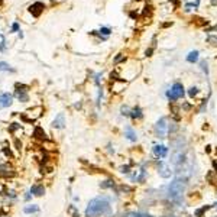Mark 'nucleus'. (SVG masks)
Listing matches in <instances>:
<instances>
[{"label": "nucleus", "instance_id": "f257e3e1", "mask_svg": "<svg viewBox=\"0 0 217 217\" xmlns=\"http://www.w3.org/2000/svg\"><path fill=\"white\" fill-rule=\"evenodd\" d=\"M187 184L188 181L175 177L168 185L162 187V197L165 198L168 204L172 205V207H181L182 205L185 191H187Z\"/></svg>", "mask_w": 217, "mask_h": 217}, {"label": "nucleus", "instance_id": "f03ea898", "mask_svg": "<svg viewBox=\"0 0 217 217\" xmlns=\"http://www.w3.org/2000/svg\"><path fill=\"white\" fill-rule=\"evenodd\" d=\"M112 213V200L107 196H97L88 201L85 207V217H100L108 216Z\"/></svg>", "mask_w": 217, "mask_h": 217}, {"label": "nucleus", "instance_id": "7ed1b4c3", "mask_svg": "<svg viewBox=\"0 0 217 217\" xmlns=\"http://www.w3.org/2000/svg\"><path fill=\"white\" fill-rule=\"evenodd\" d=\"M154 165L156 168V174L161 178H164V180H169L174 175V169H172V167L167 161H164V159H155Z\"/></svg>", "mask_w": 217, "mask_h": 217}, {"label": "nucleus", "instance_id": "20e7f679", "mask_svg": "<svg viewBox=\"0 0 217 217\" xmlns=\"http://www.w3.org/2000/svg\"><path fill=\"white\" fill-rule=\"evenodd\" d=\"M165 96H167V99L171 103H175L177 100H180V99H182L184 96H185V88H184V85L181 83H174L169 87V90H167L165 91Z\"/></svg>", "mask_w": 217, "mask_h": 217}, {"label": "nucleus", "instance_id": "39448f33", "mask_svg": "<svg viewBox=\"0 0 217 217\" xmlns=\"http://www.w3.org/2000/svg\"><path fill=\"white\" fill-rule=\"evenodd\" d=\"M168 125H169V120H168L167 116L159 117L158 120L155 122L154 125V133L155 138L158 139H165L168 135Z\"/></svg>", "mask_w": 217, "mask_h": 217}, {"label": "nucleus", "instance_id": "423d86ee", "mask_svg": "<svg viewBox=\"0 0 217 217\" xmlns=\"http://www.w3.org/2000/svg\"><path fill=\"white\" fill-rule=\"evenodd\" d=\"M169 154V148L164 143H155L152 146V155L155 156V159H164L167 158Z\"/></svg>", "mask_w": 217, "mask_h": 217}, {"label": "nucleus", "instance_id": "0eeeda50", "mask_svg": "<svg viewBox=\"0 0 217 217\" xmlns=\"http://www.w3.org/2000/svg\"><path fill=\"white\" fill-rule=\"evenodd\" d=\"M15 97H16L19 101H22V103L28 101V100H29V96H28V87H26V85H23V84H16Z\"/></svg>", "mask_w": 217, "mask_h": 217}, {"label": "nucleus", "instance_id": "6e6552de", "mask_svg": "<svg viewBox=\"0 0 217 217\" xmlns=\"http://www.w3.org/2000/svg\"><path fill=\"white\" fill-rule=\"evenodd\" d=\"M123 135H125V139H127L129 142L135 143L139 141V136H138V132H136V129H135L133 126L130 125H126L125 126V130H123Z\"/></svg>", "mask_w": 217, "mask_h": 217}, {"label": "nucleus", "instance_id": "1a4fd4ad", "mask_svg": "<svg viewBox=\"0 0 217 217\" xmlns=\"http://www.w3.org/2000/svg\"><path fill=\"white\" fill-rule=\"evenodd\" d=\"M15 169L13 167H10L9 164H3V165H0V177H3V178H12L15 177Z\"/></svg>", "mask_w": 217, "mask_h": 217}, {"label": "nucleus", "instance_id": "9d476101", "mask_svg": "<svg viewBox=\"0 0 217 217\" xmlns=\"http://www.w3.org/2000/svg\"><path fill=\"white\" fill-rule=\"evenodd\" d=\"M13 103V96L9 93H2L0 94V108H6L9 106H12Z\"/></svg>", "mask_w": 217, "mask_h": 217}, {"label": "nucleus", "instance_id": "9b49d317", "mask_svg": "<svg viewBox=\"0 0 217 217\" xmlns=\"http://www.w3.org/2000/svg\"><path fill=\"white\" fill-rule=\"evenodd\" d=\"M143 116H145V114H143V110L141 107H139V106H135V107H132L130 108V119H132V120H142L143 119Z\"/></svg>", "mask_w": 217, "mask_h": 217}, {"label": "nucleus", "instance_id": "f8f14e48", "mask_svg": "<svg viewBox=\"0 0 217 217\" xmlns=\"http://www.w3.org/2000/svg\"><path fill=\"white\" fill-rule=\"evenodd\" d=\"M114 192H116V196H120V194H132L133 192V187H130L127 184H119L114 188Z\"/></svg>", "mask_w": 217, "mask_h": 217}, {"label": "nucleus", "instance_id": "ddd939ff", "mask_svg": "<svg viewBox=\"0 0 217 217\" xmlns=\"http://www.w3.org/2000/svg\"><path fill=\"white\" fill-rule=\"evenodd\" d=\"M122 217H155L152 216L150 213H146V211H135V210H130V211H125V213L122 214Z\"/></svg>", "mask_w": 217, "mask_h": 217}, {"label": "nucleus", "instance_id": "4468645a", "mask_svg": "<svg viewBox=\"0 0 217 217\" xmlns=\"http://www.w3.org/2000/svg\"><path fill=\"white\" fill-rule=\"evenodd\" d=\"M64 126H65V116H64V113H59L58 116L52 120V127H55V129H64Z\"/></svg>", "mask_w": 217, "mask_h": 217}, {"label": "nucleus", "instance_id": "2eb2a0df", "mask_svg": "<svg viewBox=\"0 0 217 217\" xmlns=\"http://www.w3.org/2000/svg\"><path fill=\"white\" fill-rule=\"evenodd\" d=\"M29 191L32 192V196L42 197L44 194H45V187H44V185H41V184H34V185L30 187Z\"/></svg>", "mask_w": 217, "mask_h": 217}, {"label": "nucleus", "instance_id": "dca6fc26", "mask_svg": "<svg viewBox=\"0 0 217 217\" xmlns=\"http://www.w3.org/2000/svg\"><path fill=\"white\" fill-rule=\"evenodd\" d=\"M100 188L101 190H114L116 188V181L113 178H106L100 182Z\"/></svg>", "mask_w": 217, "mask_h": 217}, {"label": "nucleus", "instance_id": "f3484780", "mask_svg": "<svg viewBox=\"0 0 217 217\" xmlns=\"http://www.w3.org/2000/svg\"><path fill=\"white\" fill-rule=\"evenodd\" d=\"M34 138L35 139H38V141H42V142H45L46 139V133H45V130L42 129L41 126H36L35 127V130H34Z\"/></svg>", "mask_w": 217, "mask_h": 217}, {"label": "nucleus", "instance_id": "a211bd4d", "mask_svg": "<svg viewBox=\"0 0 217 217\" xmlns=\"http://www.w3.org/2000/svg\"><path fill=\"white\" fill-rule=\"evenodd\" d=\"M42 10H44V4H42L41 2H36V3H34V4H32V6L29 7V12L32 13L34 16H39Z\"/></svg>", "mask_w": 217, "mask_h": 217}, {"label": "nucleus", "instance_id": "6ab92c4d", "mask_svg": "<svg viewBox=\"0 0 217 217\" xmlns=\"http://www.w3.org/2000/svg\"><path fill=\"white\" fill-rule=\"evenodd\" d=\"M178 130H180V125H178V122H177L175 119H171L169 125H168V135H175Z\"/></svg>", "mask_w": 217, "mask_h": 217}, {"label": "nucleus", "instance_id": "aec40b11", "mask_svg": "<svg viewBox=\"0 0 217 217\" xmlns=\"http://www.w3.org/2000/svg\"><path fill=\"white\" fill-rule=\"evenodd\" d=\"M210 209H213V207H211V205H203V207H198V209L194 210V217H205V213H207Z\"/></svg>", "mask_w": 217, "mask_h": 217}, {"label": "nucleus", "instance_id": "412c9836", "mask_svg": "<svg viewBox=\"0 0 217 217\" xmlns=\"http://www.w3.org/2000/svg\"><path fill=\"white\" fill-rule=\"evenodd\" d=\"M198 58H200V52L198 51H191V52H188V55H187V62H190V64H194V62H197L198 61Z\"/></svg>", "mask_w": 217, "mask_h": 217}, {"label": "nucleus", "instance_id": "4be33fe9", "mask_svg": "<svg viewBox=\"0 0 217 217\" xmlns=\"http://www.w3.org/2000/svg\"><path fill=\"white\" fill-rule=\"evenodd\" d=\"M38 211H39V207L36 204L25 205V209H23V213L25 214H32V213H38Z\"/></svg>", "mask_w": 217, "mask_h": 217}, {"label": "nucleus", "instance_id": "5701e85b", "mask_svg": "<svg viewBox=\"0 0 217 217\" xmlns=\"http://www.w3.org/2000/svg\"><path fill=\"white\" fill-rule=\"evenodd\" d=\"M187 94H188V97H190V99H194V97H197L198 94H200V88L194 87V85H192V87H190L187 90Z\"/></svg>", "mask_w": 217, "mask_h": 217}, {"label": "nucleus", "instance_id": "b1692460", "mask_svg": "<svg viewBox=\"0 0 217 217\" xmlns=\"http://www.w3.org/2000/svg\"><path fill=\"white\" fill-rule=\"evenodd\" d=\"M132 165H133V164H130V165H122V167L119 168V172H120V174H125V175H129L130 172L133 171V169H132Z\"/></svg>", "mask_w": 217, "mask_h": 217}, {"label": "nucleus", "instance_id": "393cba45", "mask_svg": "<svg viewBox=\"0 0 217 217\" xmlns=\"http://www.w3.org/2000/svg\"><path fill=\"white\" fill-rule=\"evenodd\" d=\"M68 213L71 214L72 217H80V211H78V209H77V207H75V205H70V207H68V210H67Z\"/></svg>", "mask_w": 217, "mask_h": 217}, {"label": "nucleus", "instance_id": "a878e982", "mask_svg": "<svg viewBox=\"0 0 217 217\" xmlns=\"http://www.w3.org/2000/svg\"><path fill=\"white\" fill-rule=\"evenodd\" d=\"M0 71H15L7 62H4V61H0Z\"/></svg>", "mask_w": 217, "mask_h": 217}, {"label": "nucleus", "instance_id": "bb28decb", "mask_svg": "<svg viewBox=\"0 0 217 217\" xmlns=\"http://www.w3.org/2000/svg\"><path fill=\"white\" fill-rule=\"evenodd\" d=\"M130 108L132 107H129V106H122L120 107V114L122 116H125V117H129L130 116Z\"/></svg>", "mask_w": 217, "mask_h": 217}, {"label": "nucleus", "instance_id": "cd10ccee", "mask_svg": "<svg viewBox=\"0 0 217 217\" xmlns=\"http://www.w3.org/2000/svg\"><path fill=\"white\" fill-rule=\"evenodd\" d=\"M200 67H201V70L205 72V75H209V64H207V61L203 59V61L200 62Z\"/></svg>", "mask_w": 217, "mask_h": 217}, {"label": "nucleus", "instance_id": "c85d7f7f", "mask_svg": "<svg viewBox=\"0 0 217 217\" xmlns=\"http://www.w3.org/2000/svg\"><path fill=\"white\" fill-rule=\"evenodd\" d=\"M19 127H21V125H19V123H12V125L9 126V132H15V130L16 129H19Z\"/></svg>", "mask_w": 217, "mask_h": 217}, {"label": "nucleus", "instance_id": "c756f323", "mask_svg": "<svg viewBox=\"0 0 217 217\" xmlns=\"http://www.w3.org/2000/svg\"><path fill=\"white\" fill-rule=\"evenodd\" d=\"M101 34L104 35V38H107L108 35H110V28H101V29H100V35Z\"/></svg>", "mask_w": 217, "mask_h": 217}, {"label": "nucleus", "instance_id": "7c9ffc66", "mask_svg": "<svg viewBox=\"0 0 217 217\" xmlns=\"http://www.w3.org/2000/svg\"><path fill=\"white\" fill-rule=\"evenodd\" d=\"M4 45H6V41H4V36L0 34V51L4 49Z\"/></svg>", "mask_w": 217, "mask_h": 217}, {"label": "nucleus", "instance_id": "2f4dec72", "mask_svg": "<svg viewBox=\"0 0 217 217\" xmlns=\"http://www.w3.org/2000/svg\"><path fill=\"white\" fill-rule=\"evenodd\" d=\"M3 152H4V155H6V156H10V158L13 156V155H12V150L7 149V148H3Z\"/></svg>", "mask_w": 217, "mask_h": 217}, {"label": "nucleus", "instance_id": "473e14b6", "mask_svg": "<svg viewBox=\"0 0 217 217\" xmlns=\"http://www.w3.org/2000/svg\"><path fill=\"white\" fill-rule=\"evenodd\" d=\"M107 150H108V154H110V155L114 154V148L112 149V143H108V145H107Z\"/></svg>", "mask_w": 217, "mask_h": 217}, {"label": "nucleus", "instance_id": "72a5a7b5", "mask_svg": "<svg viewBox=\"0 0 217 217\" xmlns=\"http://www.w3.org/2000/svg\"><path fill=\"white\" fill-rule=\"evenodd\" d=\"M30 196H32V192H30V191H29V192H26L25 200H26V201H29V200H30Z\"/></svg>", "mask_w": 217, "mask_h": 217}, {"label": "nucleus", "instance_id": "f704fd0d", "mask_svg": "<svg viewBox=\"0 0 217 217\" xmlns=\"http://www.w3.org/2000/svg\"><path fill=\"white\" fill-rule=\"evenodd\" d=\"M12 30H19V25H17V23H13V25H12Z\"/></svg>", "mask_w": 217, "mask_h": 217}, {"label": "nucleus", "instance_id": "c9c22d12", "mask_svg": "<svg viewBox=\"0 0 217 217\" xmlns=\"http://www.w3.org/2000/svg\"><path fill=\"white\" fill-rule=\"evenodd\" d=\"M211 164H213V168H214L213 171H214V172H216V174H217V162H216V161H213V162H211Z\"/></svg>", "mask_w": 217, "mask_h": 217}, {"label": "nucleus", "instance_id": "e433bc0d", "mask_svg": "<svg viewBox=\"0 0 217 217\" xmlns=\"http://www.w3.org/2000/svg\"><path fill=\"white\" fill-rule=\"evenodd\" d=\"M16 145H17V150H21L22 149V143H19V141L16 139Z\"/></svg>", "mask_w": 217, "mask_h": 217}, {"label": "nucleus", "instance_id": "4c0bfd02", "mask_svg": "<svg viewBox=\"0 0 217 217\" xmlns=\"http://www.w3.org/2000/svg\"><path fill=\"white\" fill-rule=\"evenodd\" d=\"M161 217H177L175 214H167V216H161Z\"/></svg>", "mask_w": 217, "mask_h": 217}, {"label": "nucleus", "instance_id": "58836bf2", "mask_svg": "<svg viewBox=\"0 0 217 217\" xmlns=\"http://www.w3.org/2000/svg\"><path fill=\"white\" fill-rule=\"evenodd\" d=\"M211 207H213V209H216V210H217V203H214V204L211 205Z\"/></svg>", "mask_w": 217, "mask_h": 217}]
</instances>
